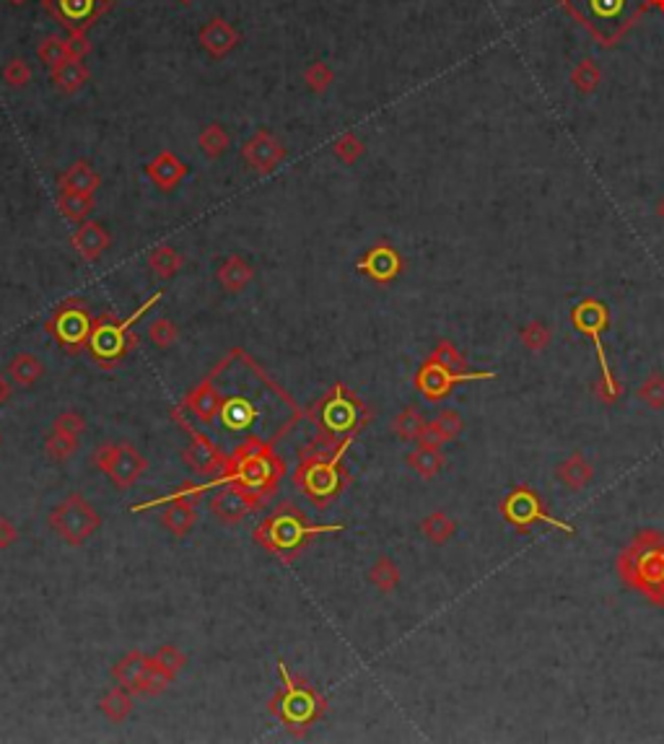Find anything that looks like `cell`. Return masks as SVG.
<instances>
[{"instance_id":"6da1fadb","label":"cell","mask_w":664,"mask_h":744,"mask_svg":"<svg viewBox=\"0 0 664 744\" xmlns=\"http://www.w3.org/2000/svg\"><path fill=\"white\" fill-rule=\"evenodd\" d=\"M283 473H286V465L275 454L272 439L265 441L260 436H252V439H247L244 444H239L229 454V462H226V467L218 475L211 477L203 485L187 482V485H182L180 490L169 493L166 498H190V501L198 504V498L206 496L208 490H215L221 485H234V488H239L244 493L260 496L265 501V498H271L272 493H275Z\"/></svg>"},{"instance_id":"7a4b0ae2","label":"cell","mask_w":664,"mask_h":744,"mask_svg":"<svg viewBox=\"0 0 664 744\" xmlns=\"http://www.w3.org/2000/svg\"><path fill=\"white\" fill-rule=\"evenodd\" d=\"M351 444H353V439L332 444L320 436L314 444H309L302 451V459L294 470V485L314 506H330L343 493V488H345L343 457L348 454Z\"/></svg>"},{"instance_id":"3957f363","label":"cell","mask_w":664,"mask_h":744,"mask_svg":"<svg viewBox=\"0 0 664 744\" xmlns=\"http://www.w3.org/2000/svg\"><path fill=\"white\" fill-rule=\"evenodd\" d=\"M332 532H343V527L340 524H312L302 508H296L294 504H280L257 524L255 542L288 563L314 537L332 535Z\"/></svg>"},{"instance_id":"277c9868","label":"cell","mask_w":664,"mask_h":744,"mask_svg":"<svg viewBox=\"0 0 664 744\" xmlns=\"http://www.w3.org/2000/svg\"><path fill=\"white\" fill-rule=\"evenodd\" d=\"M278 677H280V687L272 695L268 708L291 734H304L306 729H312L325 716L328 700L314 687L296 680L288 672L283 659H278Z\"/></svg>"},{"instance_id":"5b68a950","label":"cell","mask_w":664,"mask_h":744,"mask_svg":"<svg viewBox=\"0 0 664 744\" xmlns=\"http://www.w3.org/2000/svg\"><path fill=\"white\" fill-rule=\"evenodd\" d=\"M161 301V291H156L151 298H146L130 317L125 319H115L109 314H101L93 319L89 337V356L91 360H96L101 368H115L120 366L125 356L138 345V335L133 332V328L146 317V311H151L153 306Z\"/></svg>"},{"instance_id":"8992f818","label":"cell","mask_w":664,"mask_h":744,"mask_svg":"<svg viewBox=\"0 0 664 744\" xmlns=\"http://www.w3.org/2000/svg\"><path fill=\"white\" fill-rule=\"evenodd\" d=\"M309 416L317 420L322 439L340 444L345 439H356V433L368 420V410L345 384H335Z\"/></svg>"},{"instance_id":"52a82bcc","label":"cell","mask_w":664,"mask_h":744,"mask_svg":"<svg viewBox=\"0 0 664 744\" xmlns=\"http://www.w3.org/2000/svg\"><path fill=\"white\" fill-rule=\"evenodd\" d=\"M649 0H563V5L604 44L634 24Z\"/></svg>"},{"instance_id":"ba28073f","label":"cell","mask_w":664,"mask_h":744,"mask_svg":"<svg viewBox=\"0 0 664 744\" xmlns=\"http://www.w3.org/2000/svg\"><path fill=\"white\" fill-rule=\"evenodd\" d=\"M93 314L84 298H65L61 306L53 311L45 329L61 343V348L68 356H78L84 348H89Z\"/></svg>"},{"instance_id":"9c48e42d","label":"cell","mask_w":664,"mask_h":744,"mask_svg":"<svg viewBox=\"0 0 664 744\" xmlns=\"http://www.w3.org/2000/svg\"><path fill=\"white\" fill-rule=\"evenodd\" d=\"M47 524L62 542L78 547L101 527V514L84 498V493H70L61 506L50 511Z\"/></svg>"},{"instance_id":"30bf717a","label":"cell","mask_w":664,"mask_h":744,"mask_svg":"<svg viewBox=\"0 0 664 744\" xmlns=\"http://www.w3.org/2000/svg\"><path fill=\"white\" fill-rule=\"evenodd\" d=\"M91 465L96 470H101L117 490H127L130 485H135L143 477V473L149 470V459L133 444H127V441H122V444H101L91 454Z\"/></svg>"},{"instance_id":"8fae6325","label":"cell","mask_w":664,"mask_h":744,"mask_svg":"<svg viewBox=\"0 0 664 744\" xmlns=\"http://www.w3.org/2000/svg\"><path fill=\"white\" fill-rule=\"evenodd\" d=\"M172 420L177 423V428H180L182 433L187 436V447H184V451H182L184 465H187L195 475H203V477L218 475V473L226 467L229 454H226L223 449L215 447L211 439L203 433V431H198L195 425H190V423H187V417H184V413L177 410V408L172 410Z\"/></svg>"},{"instance_id":"7c38bea8","label":"cell","mask_w":664,"mask_h":744,"mask_svg":"<svg viewBox=\"0 0 664 744\" xmlns=\"http://www.w3.org/2000/svg\"><path fill=\"white\" fill-rule=\"evenodd\" d=\"M242 353V348H234L229 356L223 358L215 368H213L211 374L198 384V387H192L190 392H187V397L182 400V410H187L192 417H198L203 425H213V420H215V416H218V410H221V402H223V394L218 392V387H215V376L234 360V358Z\"/></svg>"},{"instance_id":"4fadbf2b","label":"cell","mask_w":664,"mask_h":744,"mask_svg":"<svg viewBox=\"0 0 664 744\" xmlns=\"http://www.w3.org/2000/svg\"><path fill=\"white\" fill-rule=\"evenodd\" d=\"M86 431V417L81 416L78 410H65L58 416V420L53 423L47 439H45V454L50 462L55 465H65L76 451H78V441L81 433Z\"/></svg>"},{"instance_id":"5bb4252c","label":"cell","mask_w":664,"mask_h":744,"mask_svg":"<svg viewBox=\"0 0 664 744\" xmlns=\"http://www.w3.org/2000/svg\"><path fill=\"white\" fill-rule=\"evenodd\" d=\"M115 0H45V8L70 31H86Z\"/></svg>"},{"instance_id":"9a60e30c","label":"cell","mask_w":664,"mask_h":744,"mask_svg":"<svg viewBox=\"0 0 664 744\" xmlns=\"http://www.w3.org/2000/svg\"><path fill=\"white\" fill-rule=\"evenodd\" d=\"M244 164L257 174H271L286 158V146L272 135L271 130H257L242 146Z\"/></svg>"},{"instance_id":"2e32d148","label":"cell","mask_w":664,"mask_h":744,"mask_svg":"<svg viewBox=\"0 0 664 744\" xmlns=\"http://www.w3.org/2000/svg\"><path fill=\"white\" fill-rule=\"evenodd\" d=\"M263 504L260 496L244 493L234 485H221L211 498V514L223 524H239L249 514H255Z\"/></svg>"},{"instance_id":"e0dca14e","label":"cell","mask_w":664,"mask_h":744,"mask_svg":"<svg viewBox=\"0 0 664 744\" xmlns=\"http://www.w3.org/2000/svg\"><path fill=\"white\" fill-rule=\"evenodd\" d=\"M164 506L161 511V524L172 532L174 537H187L192 532V527L198 524V504L190 501V498H153V501H146V504H138L133 506L135 514L141 511H149V508Z\"/></svg>"},{"instance_id":"ac0fdd59","label":"cell","mask_w":664,"mask_h":744,"mask_svg":"<svg viewBox=\"0 0 664 744\" xmlns=\"http://www.w3.org/2000/svg\"><path fill=\"white\" fill-rule=\"evenodd\" d=\"M493 374L485 371V374H454L449 368L439 366L436 360L428 358V363L423 366L416 376V387L421 389V394H425V400H441L449 394V389L457 384V382H470V379H490Z\"/></svg>"},{"instance_id":"d6986e66","label":"cell","mask_w":664,"mask_h":744,"mask_svg":"<svg viewBox=\"0 0 664 744\" xmlns=\"http://www.w3.org/2000/svg\"><path fill=\"white\" fill-rule=\"evenodd\" d=\"M187 174H190V166L172 150L156 153V158H151V164L146 166V177L151 179L161 192H172L174 187H180Z\"/></svg>"},{"instance_id":"ffe728a7","label":"cell","mask_w":664,"mask_h":744,"mask_svg":"<svg viewBox=\"0 0 664 744\" xmlns=\"http://www.w3.org/2000/svg\"><path fill=\"white\" fill-rule=\"evenodd\" d=\"M109 234H107V229L101 226V223H96V221H84V223H78V229L73 231V237H70V244H73V249L86 260V263H99L101 257H104V252L109 249Z\"/></svg>"},{"instance_id":"44dd1931","label":"cell","mask_w":664,"mask_h":744,"mask_svg":"<svg viewBox=\"0 0 664 744\" xmlns=\"http://www.w3.org/2000/svg\"><path fill=\"white\" fill-rule=\"evenodd\" d=\"M239 31L234 29L226 19H211L203 29H200V44L211 58H223L229 55L237 44H239Z\"/></svg>"},{"instance_id":"7402d4cb","label":"cell","mask_w":664,"mask_h":744,"mask_svg":"<svg viewBox=\"0 0 664 744\" xmlns=\"http://www.w3.org/2000/svg\"><path fill=\"white\" fill-rule=\"evenodd\" d=\"M359 270L363 275H368L377 283H390L394 275L400 272V255L394 252L393 247L379 244L374 249H368L359 263Z\"/></svg>"},{"instance_id":"603a6c76","label":"cell","mask_w":664,"mask_h":744,"mask_svg":"<svg viewBox=\"0 0 664 744\" xmlns=\"http://www.w3.org/2000/svg\"><path fill=\"white\" fill-rule=\"evenodd\" d=\"M149 664H151V656L143 654V651H127L122 656L120 661L112 667V680L122 685L125 690L130 692H141L143 687V680H146V672H149Z\"/></svg>"},{"instance_id":"cb8c5ba5","label":"cell","mask_w":664,"mask_h":744,"mask_svg":"<svg viewBox=\"0 0 664 744\" xmlns=\"http://www.w3.org/2000/svg\"><path fill=\"white\" fill-rule=\"evenodd\" d=\"M257 416H260L257 408L247 397H223L221 410H218L223 428L231 433H247L255 425Z\"/></svg>"},{"instance_id":"d4e9b609","label":"cell","mask_w":664,"mask_h":744,"mask_svg":"<svg viewBox=\"0 0 664 744\" xmlns=\"http://www.w3.org/2000/svg\"><path fill=\"white\" fill-rule=\"evenodd\" d=\"M101 187L99 172L91 166L89 161L78 158L73 161L61 177H58V192H81V195H93Z\"/></svg>"},{"instance_id":"484cf974","label":"cell","mask_w":664,"mask_h":744,"mask_svg":"<svg viewBox=\"0 0 664 744\" xmlns=\"http://www.w3.org/2000/svg\"><path fill=\"white\" fill-rule=\"evenodd\" d=\"M215 280L221 283V288L226 294H242L244 288L255 280V268L239 255H231L221 263V268L215 270Z\"/></svg>"},{"instance_id":"4316f807","label":"cell","mask_w":664,"mask_h":744,"mask_svg":"<svg viewBox=\"0 0 664 744\" xmlns=\"http://www.w3.org/2000/svg\"><path fill=\"white\" fill-rule=\"evenodd\" d=\"M506 516H509L512 522H519V524H527V522L543 519V522H550V524H555V527H561V530L571 532V527H569V524H563V522H558V519L545 516L543 511H540L538 498H535V496H530V493H516V496H512V498H509V504H506Z\"/></svg>"},{"instance_id":"83f0119b","label":"cell","mask_w":664,"mask_h":744,"mask_svg":"<svg viewBox=\"0 0 664 744\" xmlns=\"http://www.w3.org/2000/svg\"><path fill=\"white\" fill-rule=\"evenodd\" d=\"M53 84L62 91V93H76L89 84V68L84 60L68 58L61 62L58 68H53Z\"/></svg>"},{"instance_id":"f1b7e54d","label":"cell","mask_w":664,"mask_h":744,"mask_svg":"<svg viewBox=\"0 0 664 744\" xmlns=\"http://www.w3.org/2000/svg\"><path fill=\"white\" fill-rule=\"evenodd\" d=\"M133 695L130 690H125L122 685L115 683V687H109L101 698H99V711L107 721L112 724H122L127 716L133 714Z\"/></svg>"},{"instance_id":"f546056e","label":"cell","mask_w":664,"mask_h":744,"mask_svg":"<svg viewBox=\"0 0 664 744\" xmlns=\"http://www.w3.org/2000/svg\"><path fill=\"white\" fill-rule=\"evenodd\" d=\"M8 374L19 387H31L45 376V363L31 353H19L8 363Z\"/></svg>"},{"instance_id":"4dcf8cb0","label":"cell","mask_w":664,"mask_h":744,"mask_svg":"<svg viewBox=\"0 0 664 744\" xmlns=\"http://www.w3.org/2000/svg\"><path fill=\"white\" fill-rule=\"evenodd\" d=\"M149 270L153 272V278L169 280L182 270V255L174 247L161 244V247L151 249V255H149Z\"/></svg>"},{"instance_id":"1f68e13d","label":"cell","mask_w":664,"mask_h":744,"mask_svg":"<svg viewBox=\"0 0 664 744\" xmlns=\"http://www.w3.org/2000/svg\"><path fill=\"white\" fill-rule=\"evenodd\" d=\"M558 480L563 485H569L571 490H581L592 482V467L581 454H574V457H569L566 462L558 465Z\"/></svg>"},{"instance_id":"d6a6232c","label":"cell","mask_w":664,"mask_h":744,"mask_svg":"<svg viewBox=\"0 0 664 744\" xmlns=\"http://www.w3.org/2000/svg\"><path fill=\"white\" fill-rule=\"evenodd\" d=\"M198 146H200V150H203L211 161H215V158H221L226 150L231 149V135L226 133V127H223V125L211 122L208 127H203V130H200V135H198Z\"/></svg>"},{"instance_id":"836d02e7","label":"cell","mask_w":664,"mask_h":744,"mask_svg":"<svg viewBox=\"0 0 664 744\" xmlns=\"http://www.w3.org/2000/svg\"><path fill=\"white\" fill-rule=\"evenodd\" d=\"M58 210L70 223H84L93 210V195L81 192H58Z\"/></svg>"},{"instance_id":"e575fe53","label":"cell","mask_w":664,"mask_h":744,"mask_svg":"<svg viewBox=\"0 0 664 744\" xmlns=\"http://www.w3.org/2000/svg\"><path fill=\"white\" fill-rule=\"evenodd\" d=\"M425 428V416L421 413V408L408 405L405 410H400V416L394 417L393 431L397 433V439L402 441H418V436Z\"/></svg>"},{"instance_id":"d590c367","label":"cell","mask_w":664,"mask_h":744,"mask_svg":"<svg viewBox=\"0 0 664 744\" xmlns=\"http://www.w3.org/2000/svg\"><path fill=\"white\" fill-rule=\"evenodd\" d=\"M408 467H410L416 475H421L423 480H431V477L439 475V470H441V454H439V449H413V451L408 454Z\"/></svg>"},{"instance_id":"8d00e7d4","label":"cell","mask_w":664,"mask_h":744,"mask_svg":"<svg viewBox=\"0 0 664 744\" xmlns=\"http://www.w3.org/2000/svg\"><path fill=\"white\" fill-rule=\"evenodd\" d=\"M368 581L374 584V589H379L382 594H390L400 584V568L394 566L393 558H377V563L368 568Z\"/></svg>"},{"instance_id":"74e56055","label":"cell","mask_w":664,"mask_h":744,"mask_svg":"<svg viewBox=\"0 0 664 744\" xmlns=\"http://www.w3.org/2000/svg\"><path fill=\"white\" fill-rule=\"evenodd\" d=\"M421 532L425 535L428 542H433V545H444V542L454 535V522L447 516V514L433 511V514H428V516L423 519Z\"/></svg>"},{"instance_id":"f35d334b","label":"cell","mask_w":664,"mask_h":744,"mask_svg":"<svg viewBox=\"0 0 664 744\" xmlns=\"http://www.w3.org/2000/svg\"><path fill=\"white\" fill-rule=\"evenodd\" d=\"M304 84L309 86V91H314V93H325V91L335 84V73H332V68L328 62L317 60V62L306 65V70H304Z\"/></svg>"},{"instance_id":"ab89813d","label":"cell","mask_w":664,"mask_h":744,"mask_svg":"<svg viewBox=\"0 0 664 744\" xmlns=\"http://www.w3.org/2000/svg\"><path fill=\"white\" fill-rule=\"evenodd\" d=\"M36 55H39V60L53 70V68H58L61 62H65V60L70 58V53H68V39H62V36H45V42L39 44V50H36Z\"/></svg>"},{"instance_id":"60d3db41","label":"cell","mask_w":664,"mask_h":744,"mask_svg":"<svg viewBox=\"0 0 664 744\" xmlns=\"http://www.w3.org/2000/svg\"><path fill=\"white\" fill-rule=\"evenodd\" d=\"M149 340H151L156 348L161 351H169L177 340H180V328L172 322V319H156L149 325Z\"/></svg>"},{"instance_id":"b9f144b4","label":"cell","mask_w":664,"mask_h":744,"mask_svg":"<svg viewBox=\"0 0 664 744\" xmlns=\"http://www.w3.org/2000/svg\"><path fill=\"white\" fill-rule=\"evenodd\" d=\"M332 153H335V158H340L343 164H356L363 156V141L359 135H353V133H345V135H340V138L335 141Z\"/></svg>"},{"instance_id":"7bdbcfd3","label":"cell","mask_w":664,"mask_h":744,"mask_svg":"<svg viewBox=\"0 0 664 744\" xmlns=\"http://www.w3.org/2000/svg\"><path fill=\"white\" fill-rule=\"evenodd\" d=\"M3 81H5L11 89H24V86L31 81L29 62L21 58L8 60V62H5V68H3Z\"/></svg>"},{"instance_id":"ee69618b","label":"cell","mask_w":664,"mask_h":744,"mask_svg":"<svg viewBox=\"0 0 664 744\" xmlns=\"http://www.w3.org/2000/svg\"><path fill=\"white\" fill-rule=\"evenodd\" d=\"M638 400L646 402L649 408L660 410L664 408V376L662 374H652L641 387H638Z\"/></svg>"},{"instance_id":"f6af8a7d","label":"cell","mask_w":664,"mask_h":744,"mask_svg":"<svg viewBox=\"0 0 664 744\" xmlns=\"http://www.w3.org/2000/svg\"><path fill=\"white\" fill-rule=\"evenodd\" d=\"M431 423H433V425H436V431L444 436V441H452V439H457V436L462 433V417H459V413L452 410V408L441 410V413L433 417Z\"/></svg>"},{"instance_id":"bcb514c9","label":"cell","mask_w":664,"mask_h":744,"mask_svg":"<svg viewBox=\"0 0 664 744\" xmlns=\"http://www.w3.org/2000/svg\"><path fill=\"white\" fill-rule=\"evenodd\" d=\"M431 360H436L439 366L449 368V371H454V374H462V371H465L462 356L457 353V348H454L452 343H439V345H436V351L431 353Z\"/></svg>"},{"instance_id":"7dc6e473","label":"cell","mask_w":664,"mask_h":744,"mask_svg":"<svg viewBox=\"0 0 664 744\" xmlns=\"http://www.w3.org/2000/svg\"><path fill=\"white\" fill-rule=\"evenodd\" d=\"M153 656H156V659L161 661V667H166L172 675H180L182 669L187 667V656L182 654L177 646H172V643H164Z\"/></svg>"},{"instance_id":"c3c4849f","label":"cell","mask_w":664,"mask_h":744,"mask_svg":"<svg viewBox=\"0 0 664 744\" xmlns=\"http://www.w3.org/2000/svg\"><path fill=\"white\" fill-rule=\"evenodd\" d=\"M522 343L530 348V351H545L547 348V343H550V332H547V328L545 325H540V322H532V325H527L524 328V332H522Z\"/></svg>"},{"instance_id":"681fc988","label":"cell","mask_w":664,"mask_h":744,"mask_svg":"<svg viewBox=\"0 0 664 744\" xmlns=\"http://www.w3.org/2000/svg\"><path fill=\"white\" fill-rule=\"evenodd\" d=\"M89 50H91V44H89L86 31H73V34L68 36V53H70V58L84 60L86 55H89Z\"/></svg>"},{"instance_id":"f907efd6","label":"cell","mask_w":664,"mask_h":744,"mask_svg":"<svg viewBox=\"0 0 664 744\" xmlns=\"http://www.w3.org/2000/svg\"><path fill=\"white\" fill-rule=\"evenodd\" d=\"M19 542V530L8 516H0V550H8L11 545Z\"/></svg>"},{"instance_id":"816d5d0a","label":"cell","mask_w":664,"mask_h":744,"mask_svg":"<svg viewBox=\"0 0 664 744\" xmlns=\"http://www.w3.org/2000/svg\"><path fill=\"white\" fill-rule=\"evenodd\" d=\"M441 444H447L444 441V436L436 431V425L433 423H425V428H423V433L418 436V447H428V449H439Z\"/></svg>"},{"instance_id":"f5cc1de1","label":"cell","mask_w":664,"mask_h":744,"mask_svg":"<svg viewBox=\"0 0 664 744\" xmlns=\"http://www.w3.org/2000/svg\"><path fill=\"white\" fill-rule=\"evenodd\" d=\"M8 397H11V384L5 382V376L0 374V405H5L8 402Z\"/></svg>"},{"instance_id":"db71d44e","label":"cell","mask_w":664,"mask_h":744,"mask_svg":"<svg viewBox=\"0 0 664 744\" xmlns=\"http://www.w3.org/2000/svg\"><path fill=\"white\" fill-rule=\"evenodd\" d=\"M8 3H13V5H24L27 0H8Z\"/></svg>"},{"instance_id":"11a10c76","label":"cell","mask_w":664,"mask_h":744,"mask_svg":"<svg viewBox=\"0 0 664 744\" xmlns=\"http://www.w3.org/2000/svg\"><path fill=\"white\" fill-rule=\"evenodd\" d=\"M180 3H184V5H190V3H192V0H180Z\"/></svg>"},{"instance_id":"9f6ffc18","label":"cell","mask_w":664,"mask_h":744,"mask_svg":"<svg viewBox=\"0 0 664 744\" xmlns=\"http://www.w3.org/2000/svg\"><path fill=\"white\" fill-rule=\"evenodd\" d=\"M660 213H662V215H664V203H662V210H660Z\"/></svg>"},{"instance_id":"6f0895ef","label":"cell","mask_w":664,"mask_h":744,"mask_svg":"<svg viewBox=\"0 0 664 744\" xmlns=\"http://www.w3.org/2000/svg\"><path fill=\"white\" fill-rule=\"evenodd\" d=\"M0 441H3V436H0Z\"/></svg>"}]
</instances>
